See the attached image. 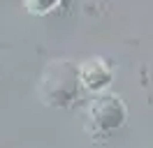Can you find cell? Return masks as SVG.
I'll return each instance as SVG.
<instances>
[{
  "label": "cell",
  "mask_w": 153,
  "mask_h": 148,
  "mask_svg": "<svg viewBox=\"0 0 153 148\" xmlns=\"http://www.w3.org/2000/svg\"><path fill=\"white\" fill-rule=\"evenodd\" d=\"M111 81H114V72L105 58H88L79 65V83L91 95H105Z\"/></svg>",
  "instance_id": "obj_2"
},
{
  "label": "cell",
  "mask_w": 153,
  "mask_h": 148,
  "mask_svg": "<svg viewBox=\"0 0 153 148\" xmlns=\"http://www.w3.org/2000/svg\"><path fill=\"white\" fill-rule=\"evenodd\" d=\"M79 83V67H74L70 74H58L56 79L49 72H44V83H42V97L53 107H67L70 102L74 100V92Z\"/></svg>",
  "instance_id": "obj_3"
},
{
  "label": "cell",
  "mask_w": 153,
  "mask_h": 148,
  "mask_svg": "<svg viewBox=\"0 0 153 148\" xmlns=\"http://www.w3.org/2000/svg\"><path fill=\"white\" fill-rule=\"evenodd\" d=\"M60 2H63V0H23L26 9H28L30 14H35V16H47V14H51Z\"/></svg>",
  "instance_id": "obj_4"
},
{
  "label": "cell",
  "mask_w": 153,
  "mask_h": 148,
  "mask_svg": "<svg viewBox=\"0 0 153 148\" xmlns=\"http://www.w3.org/2000/svg\"><path fill=\"white\" fill-rule=\"evenodd\" d=\"M128 107L118 95H97L88 104V130L95 134H111L125 123Z\"/></svg>",
  "instance_id": "obj_1"
}]
</instances>
